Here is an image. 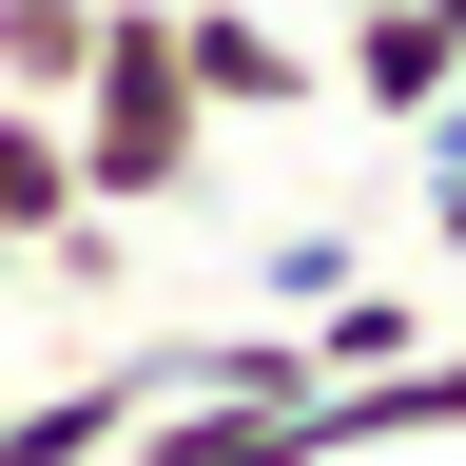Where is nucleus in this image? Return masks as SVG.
I'll return each instance as SVG.
<instances>
[{
	"label": "nucleus",
	"mask_w": 466,
	"mask_h": 466,
	"mask_svg": "<svg viewBox=\"0 0 466 466\" xmlns=\"http://www.w3.org/2000/svg\"><path fill=\"white\" fill-rule=\"evenodd\" d=\"M116 447L137 466H330L311 447V389H195V408H137Z\"/></svg>",
	"instance_id": "nucleus-3"
},
{
	"label": "nucleus",
	"mask_w": 466,
	"mask_h": 466,
	"mask_svg": "<svg viewBox=\"0 0 466 466\" xmlns=\"http://www.w3.org/2000/svg\"><path fill=\"white\" fill-rule=\"evenodd\" d=\"M116 428H137V370H58V389H0V466H116Z\"/></svg>",
	"instance_id": "nucleus-5"
},
{
	"label": "nucleus",
	"mask_w": 466,
	"mask_h": 466,
	"mask_svg": "<svg viewBox=\"0 0 466 466\" xmlns=\"http://www.w3.org/2000/svg\"><path fill=\"white\" fill-rule=\"evenodd\" d=\"M428 330H447V311H428L408 272H350L330 311H291V350H311V389H370V370H408Z\"/></svg>",
	"instance_id": "nucleus-4"
},
{
	"label": "nucleus",
	"mask_w": 466,
	"mask_h": 466,
	"mask_svg": "<svg viewBox=\"0 0 466 466\" xmlns=\"http://www.w3.org/2000/svg\"><path fill=\"white\" fill-rule=\"evenodd\" d=\"M175 78H195V116L233 137V116H311V20H272V0H175Z\"/></svg>",
	"instance_id": "nucleus-2"
},
{
	"label": "nucleus",
	"mask_w": 466,
	"mask_h": 466,
	"mask_svg": "<svg viewBox=\"0 0 466 466\" xmlns=\"http://www.w3.org/2000/svg\"><path fill=\"white\" fill-rule=\"evenodd\" d=\"M428 20H447V97H466V0H428Z\"/></svg>",
	"instance_id": "nucleus-11"
},
{
	"label": "nucleus",
	"mask_w": 466,
	"mask_h": 466,
	"mask_svg": "<svg viewBox=\"0 0 466 466\" xmlns=\"http://www.w3.org/2000/svg\"><path fill=\"white\" fill-rule=\"evenodd\" d=\"M330 20H370V0H330Z\"/></svg>",
	"instance_id": "nucleus-13"
},
{
	"label": "nucleus",
	"mask_w": 466,
	"mask_h": 466,
	"mask_svg": "<svg viewBox=\"0 0 466 466\" xmlns=\"http://www.w3.org/2000/svg\"><path fill=\"white\" fill-rule=\"evenodd\" d=\"M78 58H97V0H0V97H78Z\"/></svg>",
	"instance_id": "nucleus-8"
},
{
	"label": "nucleus",
	"mask_w": 466,
	"mask_h": 466,
	"mask_svg": "<svg viewBox=\"0 0 466 466\" xmlns=\"http://www.w3.org/2000/svg\"><path fill=\"white\" fill-rule=\"evenodd\" d=\"M428 253H466V97L428 116Z\"/></svg>",
	"instance_id": "nucleus-10"
},
{
	"label": "nucleus",
	"mask_w": 466,
	"mask_h": 466,
	"mask_svg": "<svg viewBox=\"0 0 466 466\" xmlns=\"http://www.w3.org/2000/svg\"><path fill=\"white\" fill-rule=\"evenodd\" d=\"M330 78L370 97V116H408V137H428V116H447V20H428V0H370V20H350V58H330Z\"/></svg>",
	"instance_id": "nucleus-6"
},
{
	"label": "nucleus",
	"mask_w": 466,
	"mask_h": 466,
	"mask_svg": "<svg viewBox=\"0 0 466 466\" xmlns=\"http://www.w3.org/2000/svg\"><path fill=\"white\" fill-rule=\"evenodd\" d=\"M58 214H97V195H78V156H58V116H39V97H0V233L39 253Z\"/></svg>",
	"instance_id": "nucleus-7"
},
{
	"label": "nucleus",
	"mask_w": 466,
	"mask_h": 466,
	"mask_svg": "<svg viewBox=\"0 0 466 466\" xmlns=\"http://www.w3.org/2000/svg\"><path fill=\"white\" fill-rule=\"evenodd\" d=\"M0 311H20V233H0Z\"/></svg>",
	"instance_id": "nucleus-12"
},
{
	"label": "nucleus",
	"mask_w": 466,
	"mask_h": 466,
	"mask_svg": "<svg viewBox=\"0 0 466 466\" xmlns=\"http://www.w3.org/2000/svg\"><path fill=\"white\" fill-rule=\"evenodd\" d=\"M350 272H370V233H330V214H291V233H272V311H330Z\"/></svg>",
	"instance_id": "nucleus-9"
},
{
	"label": "nucleus",
	"mask_w": 466,
	"mask_h": 466,
	"mask_svg": "<svg viewBox=\"0 0 466 466\" xmlns=\"http://www.w3.org/2000/svg\"><path fill=\"white\" fill-rule=\"evenodd\" d=\"M58 156H78L97 214H175L214 175V116L175 78V0H97V58H78V97H58Z\"/></svg>",
	"instance_id": "nucleus-1"
}]
</instances>
